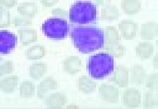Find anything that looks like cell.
<instances>
[{
	"label": "cell",
	"instance_id": "1",
	"mask_svg": "<svg viewBox=\"0 0 158 109\" xmlns=\"http://www.w3.org/2000/svg\"><path fill=\"white\" fill-rule=\"evenodd\" d=\"M71 38L80 53L87 54L103 49V30L93 26H76L71 30Z\"/></svg>",
	"mask_w": 158,
	"mask_h": 109
},
{
	"label": "cell",
	"instance_id": "2",
	"mask_svg": "<svg viewBox=\"0 0 158 109\" xmlns=\"http://www.w3.org/2000/svg\"><path fill=\"white\" fill-rule=\"evenodd\" d=\"M71 23L77 26H88L95 24L98 19L96 5L89 1H77L69 11Z\"/></svg>",
	"mask_w": 158,
	"mask_h": 109
},
{
	"label": "cell",
	"instance_id": "3",
	"mask_svg": "<svg viewBox=\"0 0 158 109\" xmlns=\"http://www.w3.org/2000/svg\"><path fill=\"white\" fill-rule=\"evenodd\" d=\"M114 59L108 52H100L89 56L87 71L94 79H102L112 74L114 69Z\"/></svg>",
	"mask_w": 158,
	"mask_h": 109
},
{
	"label": "cell",
	"instance_id": "4",
	"mask_svg": "<svg viewBox=\"0 0 158 109\" xmlns=\"http://www.w3.org/2000/svg\"><path fill=\"white\" fill-rule=\"evenodd\" d=\"M103 30V49L114 58H119L127 52L126 47L121 43V36L118 29L113 26H108Z\"/></svg>",
	"mask_w": 158,
	"mask_h": 109
},
{
	"label": "cell",
	"instance_id": "5",
	"mask_svg": "<svg viewBox=\"0 0 158 109\" xmlns=\"http://www.w3.org/2000/svg\"><path fill=\"white\" fill-rule=\"evenodd\" d=\"M43 34L48 38L60 40L66 38L69 32V25L67 20L63 18L47 19L41 26Z\"/></svg>",
	"mask_w": 158,
	"mask_h": 109
},
{
	"label": "cell",
	"instance_id": "6",
	"mask_svg": "<svg viewBox=\"0 0 158 109\" xmlns=\"http://www.w3.org/2000/svg\"><path fill=\"white\" fill-rule=\"evenodd\" d=\"M99 93L101 99L105 103L111 104L118 103L120 91L116 85L104 83L99 86Z\"/></svg>",
	"mask_w": 158,
	"mask_h": 109
},
{
	"label": "cell",
	"instance_id": "7",
	"mask_svg": "<svg viewBox=\"0 0 158 109\" xmlns=\"http://www.w3.org/2000/svg\"><path fill=\"white\" fill-rule=\"evenodd\" d=\"M18 44V38L12 32L0 30V54H9L14 51Z\"/></svg>",
	"mask_w": 158,
	"mask_h": 109
},
{
	"label": "cell",
	"instance_id": "8",
	"mask_svg": "<svg viewBox=\"0 0 158 109\" xmlns=\"http://www.w3.org/2000/svg\"><path fill=\"white\" fill-rule=\"evenodd\" d=\"M118 32L121 38L125 40L134 39L138 35L139 24L130 19H124L118 23Z\"/></svg>",
	"mask_w": 158,
	"mask_h": 109
},
{
	"label": "cell",
	"instance_id": "9",
	"mask_svg": "<svg viewBox=\"0 0 158 109\" xmlns=\"http://www.w3.org/2000/svg\"><path fill=\"white\" fill-rule=\"evenodd\" d=\"M122 101L124 106L127 108H138L142 103L141 93L136 88H127L123 92Z\"/></svg>",
	"mask_w": 158,
	"mask_h": 109
},
{
	"label": "cell",
	"instance_id": "10",
	"mask_svg": "<svg viewBox=\"0 0 158 109\" xmlns=\"http://www.w3.org/2000/svg\"><path fill=\"white\" fill-rule=\"evenodd\" d=\"M111 81L118 87L126 88L130 84V71L123 65L114 67Z\"/></svg>",
	"mask_w": 158,
	"mask_h": 109
},
{
	"label": "cell",
	"instance_id": "11",
	"mask_svg": "<svg viewBox=\"0 0 158 109\" xmlns=\"http://www.w3.org/2000/svg\"><path fill=\"white\" fill-rule=\"evenodd\" d=\"M58 87V83L53 77L44 78L37 86V96L39 99H44L52 91H56Z\"/></svg>",
	"mask_w": 158,
	"mask_h": 109
},
{
	"label": "cell",
	"instance_id": "12",
	"mask_svg": "<svg viewBox=\"0 0 158 109\" xmlns=\"http://www.w3.org/2000/svg\"><path fill=\"white\" fill-rule=\"evenodd\" d=\"M62 67L64 72L69 75H75L81 71L83 64L79 56L73 55L69 56L64 59Z\"/></svg>",
	"mask_w": 158,
	"mask_h": 109
},
{
	"label": "cell",
	"instance_id": "13",
	"mask_svg": "<svg viewBox=\"0 0 158 109\" xmlns=\"http://www.w3.org/2000/svg\"><path fill=\"white\" fill-rule=\"evenodd\" d=\"M66 95L61 92H54L49 94L45 98V104L48 109H61L67 103Z\"/></svg>",
	"mask_w": 158,
	"mask_h": 109
},
{
	"label": "cell",
	"instance_id": "14",
	"mask_svg": "<svg viewBox=\"0 0 158 109\" xmlns=\"http://www.w3.org/2000/svg\"><path fill=\"white\" fill-rule=\"evenodd\" d=\"M139 34L143 41H150L154 39L158 36V22L152 21L143 23L140 27Z\"/></svg>",
	"mask_w": 158,
	"mask_h": 109
},
{
	"label": "cell",
	"instance_id": "15",
	"mask_svg": "<svg viewBox=\"0 0 158 109\" xmlns=\"http://www.w3.org/2000/svg\"><path fill=\"white\" fill-rule=\"evenodd\" d=\"M147 77V72L143 66L135 64L132 66L130 72V81L137 86H141L145 83Z\"/></svg>",
	"mask_w": 158,
	"mask_h": 109
},
{
	"label": "cell",
	"instance_id": "16",
	"mask_svg": "<svg viewBox=\"0 0 158 109\" xmlns=\"http://www.w3.org/2000/svg\"><path fill=\"white\" fill-rule=\"evenodd\" d=\"M135 53L140 59L147 60L154 54V46L148 41L139 42L136 46Z\"/></svg>",
	"mask_w": 158,
	"mask_h": 109
},
{
	"label": "cell",
	"instance_id": "17",
	"mask_svg": "<svg viewBox=\"0 0 158 109\" xmlns=\"http://www.w3.org/2000/svg\"><path fill=\"white\" fill-rule=\"evenodd\" d=\"M98 84L87 75H82L78 80V89L83 93L90 94L97 90Z\"/></svg>",
	"mask_w": 158,
	"mask_h": 109
},
{
	"label": "cell",
	"instance_id": "18",
	"mask_svg": "<svg viewBox=\"0 0 158 109\" xmlns=\"http://www.w3.org/2000/svg\"><path fill=\"white\" fill-rule=\"evenodd\" d=\"M38 6L34 2H24L17 7V11L22 17L29 19L34 18L38 13Z\"/></svg>",
	"mask_w": 158,
	"mask_h": 109
},
{
	"label": "cell",
	"instance_id": "19",
	"mask_svg": "<svg viewBox=\"0 0 158 109\" xmlns=\"http://www.w3.org/2000/svg\"><path fill=\"white\" fill-rule=\"evenodd\" d=\"M18 32L20 35L21 44L24 46L34 43L37 41V33L32 27L19 29Z\"/></svg>",
	"mask_w": 158,
	"mask_h": 109
},
{
	"label": "cell",
	"instance_id": "20",
	"mask_svg": "<svg viewBox=\"0 0 158 109\" xmlns=\"http://www.w3.org/2000/svg\"><path fill=\"white\" fill-rule=\"evenodd\" d=\"M18 85V76L12 75L2 79V80L0 81V89L5 93H12L16 91Z\"/></svg>",
	"mask_w": 158,
	"mask_h": 109
},
{
	"label": "cell",
	"instance_id": "21",
	"mask_svg": "<svg viewBox=\"0 0 158 109\" xmlns=\"http://www.w3.org/2000/svg\"><path fill=\"white\" fill-rule=\"evenodd\" d=\"M121 8L125 14L135 15L140 11L142 3L140 0H122Z\"/></svg>",
	"mask_w": 158,
	"mask_h": 109
},
{
	"label": "cell",
	"instance_id": "22",
	"mask_svg": "<svg viewBox=\"0 0 158 109\" xmlns=\"http://www.w3.org/2000/svg\"><path fill=\"white\" fill-rule=\"evenodd\" d=\"M48 66L45 63L39 62L32 64L29 69V74L33 80H39L47 73Z\"/></svg>",
	"mask_w": 158,
	"mask_h": 109
},
{
	"label": "cell",
	"instance_id": "23",
	"mask_svg": "<svg viewBox=\"0 0 158 109\" xmlns=\"http://www.w3.org/2000/svg\"><path fill=\"white\" fill-rule=\"evenodd\" d=\"M46 54L45 47L40 44H35L28 48L25 53V56L28 60L36 61L42 59Z\"/></svg>",
	"mask_w": 158,
	"mask_h": 109
},
{
	"label": "cell",
	"instance_id": "24",
	"mask_svg": "<svg viewBox=\"0 0 158 109\" xmlns=\"http://www.w3.org/2000/svg\"><path fill=\"white\" fill-rule=\"evenodd\" d=\"M119 14L118 8L116 6L111 4L103 7L101 11L102 18L109 22L117 20L119 17Z\"/></svg>",
	"mask_w": 158,
	"mask_h": 109
},
{
	"label": "cell",
	"instance_id": "25",
	"mask_svg": "<svg viewBox=\"0 0 158 109\" xmlns=\"http://www.w3.org/2000/svg\"><path fill=\"white\" fill-rule=\"evenodd\" d=\"M155 91H149L145 93L142 101L143 108L152 109L158 107V93H155Z\"/></svg>",
	"mask_w": 158,
	"mask_h": 109
},
{
	"label": "cell",
	"instance_id": "26",
	"mask_svg": "<svg viewBox=\"0 0 158 109\" xmlns=\"http://www.w3.org/2000/svg\"><path fill=\"white\" fill-rule=\"evenodd\" d=\"M35 92V86L30 81H24L20 86V95L23 98H31L34 96Z\"/></svg>",
	"mask_w": 158,
	"mask_h": 109
},
{
	"label": "cell",
	"instance_id": "27",
	"mask_svg": "<svg viewBox=\"0 0 158 109\" xmlns=\"http://www.w3.org/2000/svg\"><path fill=\"white\" fill-rule=\"evenodd\" d=\"M10 25V14L6 7H0V29L6 28Z\"/></svg>",
	"mask_w": 158,
	"mask_h": 109
},
{
	"label": "cell",
	"instance_id": "28",
	"mask_svg": "<svg viewBox=\"0 0 158 109\" xmlns=\"http://www.w3.org/2000/svg\"><path fill=\"white\" fill-rule=\"evenodd\" d=\"M145 86L150 91H157L158 87V72H155L147 76L145 81Z\"/></svg>",
	"mask_w": 158,
	"mask_h": 109
},
{
	"label": "cell",
	"instance_id": "29",
	"mask_svg": "<svg viewBox=\"0 0 158 109\" xmlns=\"http://www.w3.org/2000/svg\"><path fill=\"white\" fill-rule=\"evenodd\" d=\"M14 24L15 27L19 28V29L24 28H31L34 26V24L31 19L21 17L14 19Z\"/></svg>",
	"mask_w": 158,
	"mask_h": 109
},
{
	"label": "cell",
	"instance_id": "30",
	"mask_svg": "<svg viewBox=\"0 0 158 109\" xmlns=\"http://www.w3.org/2000/svg\"><path fill=\"white\" fill-rule=\"evenodd\" d=\"M14 64L11 61H7L0 65V78L9 75L14 71Z\"/></svg>",
	"mask_w": 158,
	"mask_h": 109
},
{
	"label": "cell",
	"instance_id": "31",
	"mask_svg": "<svg viewBox=\"0 0 158 109\" xmlns=\"http://www.w3.org/2000/svg\"><path fill=\"white\" fill-rule=\"evenodd\" d=\"M51 14L53 18L64 19L68 17V12L66 10L61 8L52 9L51 10Z\"/></svg>",
	"mask_w": 158,
	"mask_h": 109
},
{
	"label": "cell",
	"instance_id": "32",
	"mask_svg": "<svg viewBox=\"0 0 158 109\" xmlns=\"http://www.w3.org/2000/svg\"><path fill=\"white\" fill-rule=\"evenodd\" d=\"M17 0H0V6L6 8H12L17 6Z\"/></svg>",
	"mask_w": 158,
	"mask_h": 109
},
{
	"label": "cell",
	"instance_id": "33",
	"mask_svg": "<svg viewBox=\"0 0 158 109\" xmlns=\"http://www.w3.org/2000/svg\"><path fill=\"white\" fill-rule=\"evenodd\" d=\"M60 0H40L41 4L46 7H50L55 6Z\"/></svg>",
	"mask_w": 158,
	"mask_h": 109
},
{
	"label": "cell",
	"instance_id": "34",
	"mask_svg": "<svg viewBox=\"0 0 158 109\" xmlns=\"http://www.w3.org/2000/svg\"><path fill=\"white\" fill-rule=\"evenodd\" d=\"M94 1L99 6L105 7L109 4H111L112 0H94Z\"/></svg>",
	"mask_w": 158,
	"mask_h": 109
},
{
	"label": "cell",
	"instance_id": "35",
	"mask_svg": "<svg viewBox=\"0 0 158 109\" xmlns=\"http://www.w3.org/2000/svg\"><path fill=\"white\" fill-rule=\"evenodd\" d=\"M153 66L155 69L158 70V53L153 56Z\"/></svg>",
	"mask_w": 158,
	"mask_h": 109
},
{
	"label": "cell",
	"instance_id": "36",
	"mask_svg": "<svg viewBox=\"0 0 158 109\" xmlns=\"http://www.w3.org/2000/svg\"><path fill=\"white\" fill-rule=\"evenodd\" d=\"M67 109H79V106L76 104H69L67 106Z\"/></svg>",
	"mask_w": 158,
	"mask_h": 109
},
{
	"label": "cell",
	"instance_id": "37",
	"mask_svg": "<svg viewBox=\"0 0 158 109\" xmlns=\"http://www.w3.org/2000/svg\"><path fill=\"white\" fill-rule=\"evenodd\" d=\"M1 57H0V64H1Z\"/></svg>",
	"mask_w": 158,
	"mask_h": 109
}]
</instances>
